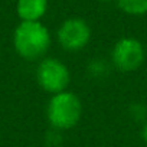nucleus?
<instances>
[{
    "mask_svg": "<svg viewBox=\"0 0 147 147\" xmlns=\"http://www.w3.org/2000/svg\"><path fill=\"white\" fill-rule=\"evenodd\" d=\"M51 43V32L42 22H20L13 30V48L26 61L43 59Z\"/></svg>",
    "mask_w": 147,
    "mask_h": 147,
    "instance_id": "obj_1",
    "label": "nucleus"
},
{
    "mask_svg": "<svg viewBox=\"0 0 147 147\" xmlns=\"http://www.w3.org/2000/svg\"><path fill=\"white\" fill-rule=\"evenodd\" d=\"M82 102L81 98L71 91H62L53 94L48 102L46 117L49 124L58 130H71L77 127L82 117Z\"/></svg>",
    "mask_w": 147,
    "mask_h": 147,
    "instance_id": "obj_2",
    "label": "nucleus"
},
{
    "mask_svg": "<svg viewBox=\"0 0 147 147\" xmlns=\"http://www.w3.org/2000/svg\"><path fill=\"white\" fill-rule=\"evenodd\" d=\"M38 85L49 94L66 91L71 82V72L66 63L58 58H43L36 68Z\"/></svg>",
    "mask_w": 147,
    "mask_h": 147,
    "instance_id": "obj_3",
    "label": "nucleus"
},
{
    "mask_svg": "<svg viewBox=\"0 0 147 147\" xmlns=\"http://www.w3.org/2000/svg\"><path fill=\"white\" fill-rule=\"evenodd\" d=\"M146 59V49L143 43L133 38L125 36L115 42L111 51V63L120 72L137 71Z\"/></svg>",
    "mask_w": 147,
    "mask_h": 147,
    "instance_id": "obj_4",
    "label": "nucleus"
},
{
    "mask_svg": "<svg viewBox=\"0 0 147 147\" xmlns=\"http://www.w3.org/2000/svg\"><path fill=\"white\" fill-rule=\"evenodd\" d=\"M92 36L91 26L82 18H68L65 19L56 32L58 43L68 52H77L84 49Z\"/></svg>",
    "mask_w": 147,
    "mask_h": 147,
    "instance_id": "obj_5",
    "label": "nucleus"
},
{
    "mask_svg": "<svg viewBox=\"0 0 147 147\" xmlns=\"http://www.w3.org/2000/svg\"><path fill=\"white\" fill-rule=\"evenodd\" d=\"M48 0H18L16 15L20 22H40L48 12Z\"/></svg>",
    "mask_w": 147,
    "mask_h": 147,
    "instance_id": "obj_6",
    "label": "nucleus"
},
{
    "mask_svg": "<svg viewBox=\"0 0 147 147\" xmlns=\"http://www.w3.org/2000/svg\"><path fill=\"white\" fill-rule=\"evenodd\" d=\"M121 12L130 16L147 15V0H117Z\"/></svg>",
    "mask_w": 147,
    "mask_h": 147,
    "instance_id": "obj_7",
    "label": "nucleus"
},
{
    "mask_svg": "<svg viewBox=\"0 0 147 147\" xmlns=\"http://www.w3.org/2000/svg\"><path fill=\"white\" fill-rule=\"evenodd\" d=\"M88 74L94 78H104L108 74V63L102 59H92L88 62Z\"/></svg>",
    "mask_w": 147,
    "mask_h": 147,
    "instance_id": "obj_8",
    "label": "nucleus"
},
{
    "mask_svg": "<svg viewBox=\"0 0 147 147\" xmlns=\"http://www.w3.org/2000/svg\"><path fill=\"white\" fill-rule=\"evenodd\" d=\"M141 138L147 144V120L143 123V127H141Z\"/></svg>",
    "mask_w": 147,
    "mask_h": 147,
    "instance_id": "obj_9",
    "label": "nucleus"
}]
</instances>
